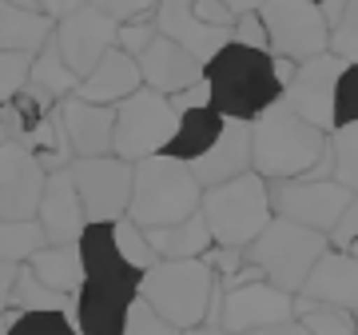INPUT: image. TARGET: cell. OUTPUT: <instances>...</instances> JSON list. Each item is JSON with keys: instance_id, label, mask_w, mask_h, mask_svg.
<instances>
[{"instance_id": "6da1fadb", "label": "cell", "mask_w": 358, "mask_h": 335, "mask_svg": "<svg viewBox=\"0 0 358 335\" xmlns=\"http://www.w3.org/2000/svg\"><path fill=\"white\" fill-rule=\"evenodd\" d=\"M80 256H84V284L76 292V327L84 335L124 331V315L140 292L143 271L120 256L112 224H88L80 235Z\"/></svg>"}, {"instance_id": "7a4b0ae2", "label": "cell", "mask_w": 358, "mask_h": 335, "mask_svg": "<svg viewBox=\"0 0 358 335\" xmlns=\"http://www.w3.org/2000/svg\"><path fill=\"white\" fill-rule=\"evenodd\" d=\"M327 144H331V132L299 116L282 96L251 120V168L267 180L307 176L322 160Z\"/></svg>"}, {"instance_id": "3957f363", "label": "cell", "mask_w": 358, "mask_h": 335, "mask_svg": "<svg viewBox=\"0 0 358 335\" xmlns=\"http://www.w3.org/2000/svg\"><path fill=\"white\" fill-rule=\"evenodd\" d=\"M203 80L211 88V104L223 116L255 120L267 104L282 96V80L275 76V60L263 48H247L239 40H227L203 64Z\"/></svg>"}, {"instance_id": "277c9868", "label": "cell", "mask_w": 358, "mask_h": 335, "mask_svg": "<svg viewBox=\"0 0 358 335\" xmlns=\"http://www.w3.org/2000/svg\"><path fill=\"white\" fill-rule=\"evenodd\" d=\"M199 200H203V184L195 180L187 160H176L167 152H152L143 160H136L128 216L140 228L176 224V219L199 212Z\"/></svg>"}, {"instance_id": "5b68a950", "label": "cell", "mask_w": 358, "mask_h": 335, "mask_svg": "<svg viewBox=\"0 0 358 335\" xmlns=\"http://www.w3.org/2000/svg\"><path fill=\"white\" fill-rule=\"evenodd\" d=\"M140 296L152 299L176 331H199L219 296V275L203 256L159 259L140 275Z\"/></svg>"}, {"instance_id": "8992f818", "label": "cell", "mask_w": 358, "mask_h": 335, "mask_svg": "<svg viewBox=\"0 0 358 335\" xmlns=\"http://www.w3.org/2000/svg\"><path fill=\"white\" fill-rule=\"evenodd\" d=\"M199 212H203L215 244L243 247L247 252V244H251V240L271 224V216H275L267 176H259L255 168H251L243 176H231V180H223V184H211V188H203Z\"/></svg>"}, {"instance_id": "52a82bcc", "label": "cell", "mask_w": 358, "mask_h": 335, "mask_svg": "<svg viewBox=\"0 0 358 335\" xmlns=\"http://www.w3.org/2000/svg\"><path fill=\"white\" fill-rule=\"evenodd\" d=\"M331 247V235L319 228H307L299 219L271 216V224L247 244V259L255 264L271 284L287 287L299 296V287L307 284L310 268L319 264V256Z\"/></svg>"}, {"instance_id": "ba28073f", "label": "cell", "mask_w": 358, "mask_h": 335, "mask_svg": "<svg viewBox=\"0 0 358 335\" xmlns=\"http://www.w3.org/2000/svg\"><path fill=\"white\" fill-rule=\"evenodd\" d=\"M179 128V108L167 92H155L148 84L124 96L115 104V128H112V152L124 160H143L152 152H164V144Z\"/></svg>"}, {"instance_id": "9c48e42d", "label": "cell", "mask_w": 358, "mask_h": 335, "mask_svg": "<svg viewBox=\"0 0 358 335\" xmlns=\"http://www.w3.org/2000/svg\"><path fill=\"white\" fill-rule=\"evenodd\" d=\"M219 331H303L294 315V292L267 275L239 280L219 303Z\"/></svg>"}, {"instance_id": "30bf717a", "label": "cell", "mask_w": 358, "mask_h": 335, "mask_svg": "<svg viewBox=\"0 0 358 335\" xmlns=\"http://www.w3.org/2000/svg\"><path fill=\"white\" fill-rule=\"evenodd\" d=\"M131 160L124 156H72V180L80 188L88 224H112V219L128 216V200H131Z\"/></svg>"}, {"instance_id": "8fae6325", "label": "cell", "mask_w": 358, "mask_h": 335, "mask_svg": "<svg viewBox=\"0 0 358 335\" xmlns=\"http://www.w3.org/2000/svg\"><path fill=\"white\" fill-rule=\"evenodd\" d=\"M259 16L267 28L271 56L307 60V56L327 52V44H331V25L322 20L315 0H263Z\"/></svg>"}, {"instance_id": "7c38bea8", "label": "cell", "mask_w": 358, "mask_h": 335, "mask_svg": "<svg viewBox=\"0 0 358 335\" xmlns=\"http://www.w3.org/2000/svg\"><path fill=\"white\" fill-rule=\"evenodd\" d=\"M271 184V207L275 216L299 219L307 228L331 232L343 207L350 204V188L334 176H294V180H267Z\"/></svg>"}, {"instance_id": "4fadbf2b", "label": "cell", "mask_w": 358, "mask_h": 335, "mask_svg": "<svg viewBox=\"0 0 358 335\" xmlns=\"http://www.w3.org/2000/svg\"><path fill=\"white\" fill-rule=\"evenodd\" d=\"M346 60H338L331 48L319 56H307L294 64V76L282 88V100L291 104L299 116H307L310 124H319L322 132H334V92H338V76H343Z\"/></svg>"}, {"instance_id": "5bb4252c", "label": "cell", "mask_w": 358, "mask_h": 335, "mask_svg": "<svg viewBox=\"0 0 358 335\" xmlns=\"http://www.w3.org/2000/svg\"><path fill=\"white\" fill-rule=\"evenodd\" d=\"M115 32H120V25L103 8H96L92 0L76 4L72 13H64L56 20V44H60V52L68 56V64L76 68L80 76L92 72L96 60L115 44Z\"/></svg>"}, {"instance_id": "9a60e30c", "label": "cell", "mask_w": 358, "mask_h": 335, "mask_svg": "<svg viewBox=\"0 0 358 335\" xmlns=\"http://www.w3.org/2000/svg\"><path fill=\"white\" fill-rule=\"evenodd\" d=\"M44 180H48V172L28 152L24 140L0 144V216H13V219L36 216Z\"/></svg>"}, {"instance_id": "2e32d148", "label": "cell", "mask_w": 358, "mask_h": 335, "mask_svg": "<svg viewBox=\"0 0 358 335\" xmlns=\"http://www.w3.org/2000/svg\"><path fill=\"white\" fill-rule=\"evenodd\" d=\"M36 219L48 244H64V240H80L84 228H88V212H84V200H80V188L72 180L68 168H56L44 180V192H40V207Z\"/></svg>"}, {"instance_id": "e0dca14e", "label": "cell", "mask_w": 358, "mask_h": 335, "mask_svg": "<svg viewBox=\"0 0 358 335\" xmlns=\"http://www.w3.org/2000/svg\"><path fill=\"white\" fill-rule=\"evenodd\" d=\"M140 60V72H143V84L155 92H167V96H176V92L192 88L203 80V60L187 52L179 40L164 36V32H155L152 44L136 56Z\"/></svg>"}, {"instance_id": "ac0fdd59", "label": "cell", "mask_w": 358, "mask_h": 335, "mask_svg": "<svg viewBox=\"0 0 358 335\" xmlns=\"http://www.w3.org/2000/svg\"><path fill=\"white\" fill-rule=\"evenodd\" d=\"M192 172H195V180L203 184V188L251 172V120L227 116V124H223V132H219V140L211 144L203 156H195L192 160Z\"/></svg>"}, {"instance_id": "d6986e66", "label": "cell", "mask_w": 358, "mask_h": 335, "mask_svg": "<svg viewBox=\"0 0 358 335\" xmlns=\"http://www.w3.org/2000/svg\"><path fill=\"white\" fill-rule=\"evenodd\" d=\"M299 296L358 311V256L343 252V247H327L319 256V264L310 268L307 284L299 287Z\"/></svg>"}, {"instance_id": "ffe728a7", "label": "cell", "mask_w": 358, "mask_h": 335, "mask_svg": "<svg viewBox=\"0 0 358 335\" xmlns=\"http://www.w3.org/2000/svg\"><path fill=\"white\" fill-rule=\"evenodd\" d=\"M64 132L72 140L76 156H108L112 152V128H115V104H96L84 96H64L60 100Z\"/></svg>"}, {"instance_id": "44dd1931", "label": "cell", "mask_w": 358, "mask_h": 335, "mask_svg": "<svg viewBox=\"0 0 358 335\" xmlns=\"http://www.w3.org/2000/svg\"><path fill=\"white\" fill-rule=\"evenodd\" d=\"M155 28H159L164 36L179 40L187 52H195L203 64L231 40V28L207 25L203 16L192 8V0H164V4L155 8Z\"/></svg>"}, {"instance_id": "7402d4cb", "label": "cell", "mask_w": 358, "mask_h": 335, "mask_svg": "<svg viewBox=\"0 0 358 335\" xmlns=\"http://www.w3.org/2000/svg\"><path fill=\"white\" fill-rule=\"evenodd\" d=\"M140 84H143L140 60H136L131 52H124L120 44H112V48L96 60V68L80 76L76 96L96 100V104H120L124 96H131V92L140 88Z\"/></svg>"}, {"instance_id": "603a6c76", "label": "cell", "mask_w": 358, "mask_h": 335, "mask_svg": "<svg viewBox=\"0 0 358 335\" xmlns=\"http://www.w3.org/2000/svg\"><path fill=\"white\" fill-rule=\"evenodd\" d=\"M223 124H227V116L219 112L215 104L183 108V112H179V128H176V136L164 144V152H167V156H176V160H187V164H192L195 156H203L207 148L219 140Z\"/></svg>"}, {"instance_id": "cb8c5ba5", "label": "cell", "mask_w": 358, "mask_h": 335, "mask_svg": "<svg viewBox=\"0 0 358 335\" xmlns=\"http://www.w3.org/2000/svg\"><path fill=\"white\" fill-rule=\"evenodd\" d=\"M40 280L60 292V296H76L84 284V256H80V240H64V244H44L24 259Z\"/></svg>"}, {"instance_id": "d4e9b609", "label": "cell", "mask_w": 358, "mask_h": 335, "mask_svg": "<svg viewBox=\"0 0 358 335\" xmlns=\"http://www.w3.org/2000/svg\"><path fill=\"white\" fill-rule=\"evenodd\" d=\"M56 32V20L40 8H20L13 0H0V48L36 52Z\"/></svg>"}, {"instance_id": "484cf974", "label": "cell", "mask_w": 358, "mask_h": 335, "mask_svg": "<svg viewBox=\"0 0 358 335\" xmlns=\"http://www.w3.org/2000/svg\"><path fill=\"white\" fill-rule=\"evenodd\" d=\"M148 240L164 259H179V256H203L211 247V228H207L203 212H192V216L176 219V224H159V228H148Z\"/></svg>"}, {"instance_id": "4316f807", "label": "cell", "mask_w": 358, "mask_h": 335, "mask_svg": "<svg viewBox=\"0 0 358 335\" xmlns=\"http://www.w3.org/2000/svg\"><path fill=\"white\" fill-rule=\"evenodd\" d=\"M24 144H28V152L44 164V172H56V168L72 164V156H76V152H72V140H68V132H64L60 104H56V108H48L36 124H28Z\"/></svg>"}, {"instance_id": "83f0119b", "label": "cell", "mask_w": 358, "mask_h": 335, "mask_svg": "<svg viewBox=\"0 0 358 335\" xmlns=\"http://www.w3.org/2000/svg\"><path fill=\"white\" fill-rule=\"evenodd\" d=\"M28 80H32L36 88L48 92L52 100H64V96H72V92L80 88V72L68 64V56L60 52L56 32H52V36L32 52V76H28Z\"/></svg>"}, {"instance_id": "f1b7e54d", "label": "cell", "mask_w": 358, "mask_h": 335, "mask_svg": "<svg viewBox=\"0 0 358 335\" xmlns=\"http://www.w3.org/2000/svg\"><path fill=\"white\" fill-rule=\"evenodd\" d=\"M44 244H48V235H44V228H40L36 216H28V219L0 216V259L24 264V259Z\"/></svg>"}, {"instance_id": "f546056e", "label": "cell", "mask_w": 358, "mask_h": 335, "mask_svg": "<svg viewBox=\"0 0 358 335\" xmlns=\"http://www.w3.org/2000/svg\"><path fill=\"white\" fill-rule=\"evenodd\" d=\"M294 315L299 327L315 335H350L358 331L355 311L338 308V303H319V299H294Z\"/></svg>"}, {"instance_id": "4dcf8cb0", "label": "cell", "mask_w": 358, "mask_h": 335, "mask_svg": "<svg viewBox=\"0 0 358 335\" xmlns=\"http://www.w3.org/2000/svg\"><path fill=\"white\" fill-rule=\"evenodd\" d=\"M76 320L64 308H16L8 335H76Z\"/></svg>"}, {"instance_id": "1f68e13d", "label": "cell", "mask_w": 358, "mask_h": 335, "mask_svg": "<svg viewBox=\"0 0 358 335\" xmlns=\"http://www.w3.org/2000/svg\"><path fill=\"white\" fill-rule=\"evenodd\" d=\"M112 235H115V247H120V256L128 259L131 268L148 271L152 264H159V252L152 247V240H148V228H140L131 216H120L112 219Z\"/></svg>"}, {"instance_id": "d6a6232c", "label": "cell", "mask_w": 358, "mask_h": 335, "mask_svg": "<svg viewBox=\"0 0 358 335\" xmlns=\"http://www.w3.org/2000/svg\"><path fill=\"white\" fill-rule=\"evenodd\" d=\"M331 160H334V180H343L350 192H358V120L334 124Z\"/></svg>"}, {"instance_id": "836d02e7", "label": "cell", "mask_w": 358, "mask_h": 335, "mask_svg": "<svg viewBox=\"0 0 358 335\" xmlns=\"http://www.w3.org/2000/svg\"><path fill=\"white\" fill-rule=\"evenodd\" d=\"M13 303H16V308H64L68 296L52 292V287L40 280L36 271L28 268V264H20V271H16V284H13Z\"/></svg>"}, {"instance_id": "e575fe53", "label": "cell", "mask_w": 358, "mask_h": 335, "mask_svg": "<svg viewBox=\"0 0 358 335\" xmlns=\"http://www.w3.org/2000/svg\"><path fill=\"white\" fill-rule=\"evenodd\" d=\"M32 76V52L20 48H0V104L20 96V88Z\"/></svg>"}, {"instance_id": "d590c367", "label": "cell", "mask_w": 358, "mask_h": 335, "mask_svg": "<svg viewBox=\"0 0 358 335\" xmlns=\"http://www.w3.org/2000/svg\"><path fill=\"white\" fill-rule=\"evenodd\" d=\"M124 331L128 335H167V331H176V327H171V320L155 308L152 299L136 292V299L128 303V315H124Z\"/></svg>"}, {"instance_id": "8d00e7d4", "label": "cell", "mask_w": 358, "mask_h": 335, "mask_svg": "<svg viewBox=\"0 0 358 335\" xmlns=\"http://www.w3.org/2000/svg\"><path fill=\"white\" fill-rule=\"evenodd\" d=\"M327 48L338 56V60H358V0H346L343 16H338V25L331 28V44Z\"/></svg>"}, {"instance_id": "74e56055", "label": "cell", "mask_w": 358, "mask_h": 335, "mask_svg": "<svg viewBox=\"0 0 358 335\" xmlns=\"http://www.w3.org/2000/svg\"><path fill=\"white\" fill-rule=\"evenodd\" d=\"M350 120H358V60L343 68L334 92V124H350Z\"/></svg>"}, {"instance_id": "f35d334b", "label": "cell", "mask_w": 358, "mask_h": 335, "mask_svg": "<svg viewBox=\"0 0 358 335\" xmlns=\"http://www.w3.org/2000/svg\"><path fill=\"white\" fill-rule=\"evenodd\" d=\"M159 32L155 28V16H143V20H124L120 25V32H115V44L124 52H131V56H140L148 44H152V36Z\"/></svg>"}, {"instance_id": "ab89813d", "label": "cell", "mask_w": 358, "mask_h": 335, "mask_svg": "<svg viewBox=\"0 0 358 335\" xmlns=\"http://www.w3.org/2000/svg\"><path fill=\"white\" fill-rule=\"evenodd\" d=\"M96 8L112 16L115 25H124V20H143V16H155V8L164 4V0H92Z\"/></svg>"}, {"instance_id": "60d3db41", "label": "cell", "mask_w": 358, "mask_h": 335, "mask_svg": "<svg viewBox=\"0 0 358 335\" xmlns=\"http://www.w3.org/2000/svg\"><path fill=\"white\" fill-rule=\"evenodd\" d=\"M231 40H239V44H247V48H263V52H271V44H267V28H263V16H259V8H255V13H239V16H235Z\"/></svg>"}, {"instance_id": "b9f144b4", "label": "cell", "mask_w": 358, "mask_h": 335, "mask_svg": "<svg viewBox=\"0 0 358 335\" xmlns=\"http://www.w3.org/2000/svg\"><path fill=\"white\" fill-rule=\"evenodd\" d=\"M327 235H331V247H343V252H346V247H350V244L358 240V192L350 196V204L343 207V216H338V224H334V228H331Z\"/></svg>"}, {"instance_id": "7bdbcfd3", "label": "cell", "mask_w": 358, "mask_h": 335, "mask_svg": "<svg viewBox=\"0 0 358 335\" xmlns=\"http://www.w3.org/2000/svg\"><path fill=\"white\" fill-rule=\"evenodd\" d=\"M192 8L203 16L207 25H219V28H235V13H231L223 0H192Z\"/></svg>"}, {"instance_id": "ee69618b", "label": "cell", "mask_w": 358, "mask_h": 335, "mask_svg": "<svg viewBox=\"0 0 358 335\" xmlns=\"http://www.w3.org/2000/svg\"><path fill=\"white\" fill-rule=\"evenodd\" d=\"M4 140H24V116L13 100L0 104V144Z\"/></svg>"}, {"instance_id": "f6af8a7d", "label": "cell", "mask_w": 358, "mask_h": 335, "mask_svg": "<svg viewBox=\"0 0 358 335\" xmlns=\"http://www.w3.org/2000/svg\"><path fill=\"white\" fill-rule=\"evenodd\" d=\"M171 104H176L179 112L183 108H199V104H211V88H207V80H199V84H192V88H183L171 96Z\"/></svg>"}, {"instance_id": "bcb514c9", "label": "cell", "mask_w": 358, "mask_h": 335, "mask_svg": "<svg viewBox=\"0 0 358 335\" xmlns=\"http://www.w3.org/2000/svg\"><path fill=\"white\" fill-rule=\"evenodd\" d=\"M16 271H20V264H8V259H0V308H8V303H13Z\"/></svg>"}, {"instance_id": "7dc6e473", "label": "cell", "mask_w": 358, "mask_h": 335, "mask_svg": "<svg viewBox=\"0 0 358 335\" xmlns=\"http://www.w3.org/2000/svg\"><path fill=\"white\" fill-rule=\"evenodd\" d=\"M76 4H84V0H36V8H40V13H48L52 20H60L64 13H72Z\"/></svg>"}, {"instance_id": "c3c4849f", "label": "cell", "mask_w": 358, "mask_h": 335, "mask_svg": "<svg viewBox=\"0 0 358 335\" xmlns=\"http://www.w3.org/2000/svg\"><path fill=\"white\" fill-rule=\"evenodd\" d=\"M223 4H227L231 13L239 16V13H255V8L263 4V0H223Z\"/></svg>"}, {"instance_id": "681fc988", "label": "cell", "mask_w": 358, "mask_h": 335, "mask_svg": "<svg viewBox=\"0 0 358 335\" xmlns=\"http://www.w3.org/2000/svg\"><path fill=\"white\" fill-rule=\"evenodd\" d=\"M13 315H16V311H13ZM13 315L0 308V335H8V327H13Z\"/></svg>"}, {"instance_id": "f907efd6", "label": "cell", "mask_w": 358, "mask_h": 335, "mask_svg": "<svg viewBox=\"0 0 358 335\" xmlns=\"http://www.w3.org/2000/svg\"><path fill=\"white\" fill-rule=\"evenodd\" d=\"M13 4H20V8H36V0H13Z\"/></svg>"}]
</instances>
